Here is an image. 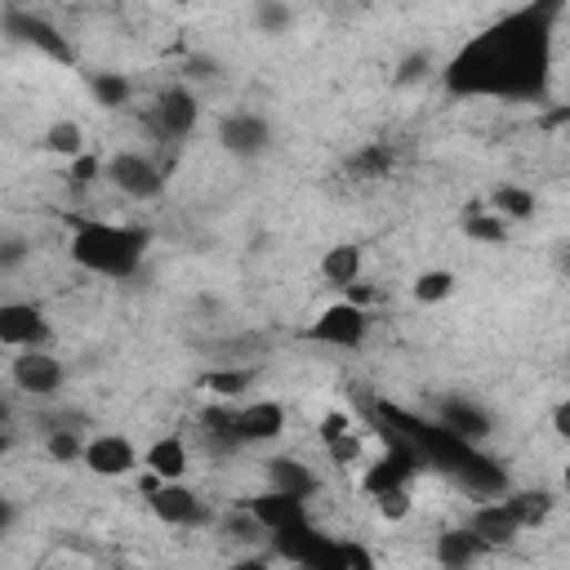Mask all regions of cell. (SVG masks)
Wrapping results in <instances>:
<instances>
[{
    "mask_svg": "<svg viewBox=\"0 0 570 570\" xmlns=\"http://www.w3.org/2000/svg\"><path fill=\"white\" fill-rule=\"evenodd\" d=\"M254 521H258V530L263 535H272V530H285V526H299V521H308V508H304V499H291V495H276V490H263V495H250L245 503H241Z\"/></svg>",
    "mask_w": 570,
    "mask_h": 570,
    "instance_id": "4fadbf2b",
    "label": "cell"
},
{
    "mask_svg": "<svg viewBox=\"0 0 570 570\" xmlns=\"http://www.w3.org/2000/svg\"><path fill=\"white\" fill-rule=\"evenodd\" d=\"M339 552H344V570H375V552L357 539H339Z\"/></svg>",
    "mask_w": 570,
    "mask_h": 570,
    "instance_id": "74e56055",
    "label": "cell"
},
{
    "mask_svg": "<svg viewBox=\"0 0 570 570\" xmlns=\"http://www.w3.org/2000/svg\"><path fill=\"white\" fill-rule=\"evenodd\" d=\"M254 384H258V370H254V366H236V370H205V375L196 379V388H201V393H210L214 401H236V397H245Z\"/></svg>",
    "mask_w": 570,
    "mask_h": 570,
    "instance_id": "44dd1931",
    "label": "cell"
},
{
    "mask_svg": "<svg viewBox=\"0 0 570 570\" xmlns=\"http://www.w3.org/2000/svg\"><path fill=\"white\" fill-rule=\"evenodd\" d=\"M441 428L472 446V441H481L490 432V415L481 406H472L468 397H446L441 401Z\"/></svg>",
    "mask_w": 570,
    "mask_h": 570,
    "instance_id": "e0dca14e",
    "label": "cell"
},
{
    "mask_svg": "<svg viewBox=\"0 0 570 570\" xmlns=\"http://www.w3.org/2000/svg\"><path fill=\"white\" fill-rule=\"evenodd\" d=\"M227 530H232V539H258L263 530H258V521L245 512V508H236V517L227 521Z\"/></svg>",
    "mask_w": 570,
    "mask_h": 570,
    "instance_id": "b9f144b4",
    "label": "cell"
},
{
    "mask_svg": "<svg viewBox=\"0 0 570 570\" xmlns=\"http://www.w3.org/2000/svg\"><path fill=\"white\" fill-rule=\"evenodd\" d=\"M552 432H557L561 441H570V401H557V406H552Z\"/></svg>",
    "mask_w": 570,
    "mask_h": 570,
    "instance_id": "ee69618b",
    "label": "cell"
},
{
    "mask_svg": "<svg viewBox=\"0 0 570 570\" xmlns=\"http://www.w3.org/2000/svg\"><path fill=\"white\" fill-rule=\"evenodd\" d=\"M143 468H147L156 481H183V477H187V441H179V437L152 441L147 455H143Z\"/></svg>",
    "mask_w": 570,
    "mask_h": 570,
    "instance_id": "ffe728a7",
    "label": "cell"
},
{
    "mask_svg": "<svg viewBox=\"0 0 570 570\" xmlns=\"http://www.w3.org/2000/svg\"><path fill=\"white\" fill-rule=\"evenodd\" d=\"M313 535H317V526L313 521H299V526H285V530H272L267 535V543H272V552L276 557H285V561H304V552H308V543H313Z\"/></svg>",
    "mask_w": 570,
    "mask_h": 570,
    "instance_id": "d4e9b609",
    "label": "cell"
},
{
    "mask_svg": "<svg viewBox=\"0 0 570 570\" xmlns=\"http://www.w3.org/2000/svg\"><path fill=\"white\" fill-rule=\"evenodd\" d=\"M187 81H214L218 77V59H205V54H192V59H183V68H179Z\"/></svg>",
    "mask_w": 570,
    "mask_h": 570,
    "instance_id": "f35d334b",
    "label": "cell"
},
{
    "mask_svg": "<svg viewBox=\"0 0 570 570\" xmlns=\"http://www.w3.org/2000/svg\"><path fill=\"white\" fill-rule=\"evenodd\" d=\"M90 94H94L103 108H125L130 94H134V85H130V77H121V72H94V77H90Z\"/></svg>",
    "mask_w": 570,
    "mask_h": 570,
    "instance_id": "f1b7e54d",
    "label": "cell"
},
{
    "mask_svg": "<svg viewBox=\"0 0 570 570\" xmlns=\"http://www.w3.org/2000/svg\"><path fill=\"white\" fill-rule=\"evenodd\" d=\"M393 170V147H366L357 161H353V174H362V179H384Z\"/></svg>",
    "mask_w": 570,
    "mask_h": 570,
    "instance_id": "d6a6232c",
    "label": "cell"
},
{
    "mask_svg": "<svg viewBox=\"0 0 570 570\" xmlns=\"http://www.w3.org/2000/svg\"><path fill=\"white\" fill-rule=\"evenodd\" d=\"M362 267H366L362 245H330L322 254V276L335 285V291H348L353 281H362Z\"/></svg>",
    "mask_w": 570,
    "mask_h": 570,
    "instance_id": "7402d4cb",
    "label": "cell"
},
{
    "mask_svg": "<svg viewBox=\"0 0 570 570\" xmlns=\"http://www.w3.org/2000/svg\"><path fill=\"white\" fill-rule=\"evenodd\" d=\"M299 566H304V570H344V552H339V539H335V535H322V530H317Z\"/></svg>",
    "mask_w": 570,
    "mask_h": 570,
    "instance_id": "f546056e",
    "label": "cell"
},
{
    "mask_svg": "<svg viewBox=\"0 0 570 570\" xmlns=\"http://www.w3.org/2000/svg\"><path fill=\"white\" fill-rule=\"evenodd\" d=\"M14 521H19V503H14L10 495H0V535H10Z\"/></svg>",
    "mask_w": 570,
    "mask_h": 570,
    "instance_id": "f6af8a7d",
    "label": "cell"
},
{
    "mask_svg": "<svg viewBox=\"0 0 570 570\" xmlns=\"http://www.w3.org/2000/svg\"><path fill=\"white\" fill-rule=\"evenodd\" d=\"M548 41L535 37H512V23L486 32L472 41L450 68H446V90L450 94H535L548 68Z\"/></svg>",
    "mask_w": 570,
    "mask_h": 570,
    "instance_id": "6da1fadb",
    "label": "cell"
},
{
    "mask_svg": "<svg viewBox=\"0 0 570 570\" xmlns=\"http://www.w3.org/2000/svg\"><path fill=\"white\" fill-rule=\"evenodd\" d=\"M464 236L477 241V245H503V241H508V223H503L499 214L472 205V210L464 214Z\"/></svg>",
    "mask_w": 570,
    "mask_h": 570,
    "instance_id": "484cf974",
    "label": "cell"
},
{
    "mask_svg": "<svg viewBox=\"0 0 570 570\" xmlns=\"http://www.w3.org/2000/svg\"><path fill=\"white\" fill-rule=\"evenodd\" d=\"M10 375H14V388H19V393H32V397H54V393L63 388V379H68L63 362L50 357L45 348L14 357V370H10Z\"/></svg>",
    "mask_w": 570,
    "mask_h": 570,
    "instance_id": "8fae6325",
    "label": "cell"
},
{
    "mask_svg": "<svg viewBox=\"0 0 570 570\" xmlns=\"http://www.w3.org/2000/svg\"><path fill=\"white\" fill-rule=\"evenodd\" d=\"M28 258H32L28 236H0V272H19Z\"/></svg>",
    "mask_w": 570,
    "mask_h": 570,
    "instance_id": "e575fe53",
    "label": "cell"
},
{
    "mask_svg": "<svg viewBox=\"0 0 570 570\" xmlns=\"http://www.w3.org/2000/svg\"><path fill=\"white\" fill-rule=\"evenodd\" d=\"M432 68H437L432 54H428V50H415V54H406V59L397 63V85H415V81H424Z\"/></svg>",
    "mask_w": 570,
    "mask_h": 570,
    "instance_id": "d590c367",
    "label": "cell"
},
{
    "mask_svg": "<svg viewBox=\"0 0 570 570\" xmlns=\"http://www.w3.org/2000/svg\"><path fill=\"white\" fill-rule=\"evenodd\" d=\"M218 147L227 156H241V161H254L272 147V125L258 116V112H227L218 121Z\"/></svg>",
    "mask_w": 570,
    "mask_h": 570,
    "instance_id": "9c48e42d",
    "label": "cell"
},
{
    "mask_svg": "<svg viewBox=\"0 0 570 570\" xmlns=\"http://www.w3.org/2000/svg\"><path fill=\"white\" fill-rule=\"evenodd\" d=\"M10 450H14V437H10V432H6V428H0V459H6V455H10Z\"/></svg>",
    "mask_w": 570,
    "mask_h": 570,
    "instance_id": "c3c4849f",
    "label": "cell"
},
{
    "mask_svg": "<svg viewBox=\"0 0 570 570\" xmlns=\"http://www.w3.org/2000/svg\"><path fill=\"white\" fill-rule=\"evenodd\" d=\"M99 174H103V161H99L94 152H81V156L68 165V183H72V187H90Z\"/></svg>",
    "mask_w": 570,
    "mask_h": 570,
    "instance_id": "8d00e7d4",
    "label": "cell"
},
{
    "mask_svg": "<svg viewBox=\"0 0 570 570\" xmlns=\"http://www.w3.org/2000/svg\"><path fill=\"white\" fill-rule=\"evenodd\" d=\"M0 32H6L10 41H19V45H28V50H37V54H45V59H54V63H68V68L77 63L72 41L37 10H19V6L0 10Z\"/></svg>",
    "mask_w": 570,
    "mask_h": 570,
    "instance_id": "3957f363",
    "label": "cell"
},
{
    "mask_svg": "<svg viewBox=\"0 0 570 570\" xmlns=\"http://www.w3.org/2000/svg\"><path fill=\"white\" fill-rule=\"evenodd\" d=\"M254 23L267 32V37H276V32H285L295 23V10L285 6V0H258L254 6Z\"/></svg>",
    "mask_w": 570,
    "mask_h": 570,
    "instance_id": "4dcf8cb0",
    "label": "cell"
},
{
    "mask_svg": "<svg viewBox=\"0 0 570 570\" xmlns=\"http://www.w3.org/2000/svg\"><path fill=\"white\" fill-rule=\"evenodd\" d=\"M344 304H353V308H362V313H366V308L375 304V291H370V285H362V281H353L348 291H344Z\"/></svg>",
    "mask_w": 570,
    "mask_h": 570,
    "instance_id": "7bdbcfd3",
    "label": "cell"
},
{
    "mask_svg": "<svg viewBox=\"0 0 570 570\" xmlns=\"http://www.w3.org/2000/svg\"><path fill=\"white\" fill-rule=\"evenodd\" d=\"M0 344L19 348V353L50 348V322H45V313L32 308V304H0Z\"/></svg>",
    "mask_w": 570,
    "mask_h": 570,
    "instance_id": "30bf717a",
    "label": "cell"
},
{
    "mask_svg": "<svg viewBox=\"0 0 570 570\" xmlns=\"http://www.w3.org/2000/svg\"><path fill=\"white\" fill-rule=\"evenodd\" d=\"M353 432V424H348V415H339V410H330L326 419H322V441L326 446H335L339 437H348Z\"/></svg>",
    "mask_w": 570,
    "mask_h": 570,
    "instance_id": "60d3db41",
    "label": "cell"
},
{
    "mask_svg": "<svg viewBox=\"0 0 570 570\" xmlns=\"http://www.w3.org/2000/svg\"><path fill=\"white\" fill-rule=\"evenodd\" d=\"M285 432V406L281 401H250L236 410V437L241 446H263Z\"/></svg>",
    "mask_w": 570,
    "mask_h": 570,
    "instance_id": "5bb4252c",
    "label": "cell"
},
{
    "mask_svg": "<svg viewBox=\"0 0 570 570\" xmlns=\"http://www.w3.org/2000/svg\"><path fill=\"white\" fill-rule=\"evenodd\" d=\"M10 419H14V401L0 393V428H10Z\"/></svg>",
    "mask_w": 570,
    "mask_h": 570,
    "instance_id": "7dc6e473",
    "label": "cell"
},
{
    "mask_svg": "<svg viewBox=\"0 0 570 570\" xmlns=\"http://www.w3.org/2000/svg\"><path fill=\"white\" fill-rule=\"evenodd\" d=\"M499 503H503V508L517 517V526H521V530L543 526V521H548V512L557 508V499H552L548 490H508Z\"/></svg>",
    "mask_w": 570,
    "mask_h": 570,
    "instance_id": "603a6c76",
    "label": "cell"
},
{
    "mask_svg": "<svg viewBox=\"0 0 570 570\" xmlns=\"http://www.w3.org/2000/svg\"><path fill=\"white\" fill-rule=\"evenodd\" d=\"M313 344H330V348H344V353H357L370 335V313L353 308V304H330L322 308V317L304 330Z\"/></svg>",
    "mask_w": 570,
    "mask_h": 570,
    "instance_id": "52a82bcc",
    "label": "cell"
},
{
    "mask_svg": "<svg viewBox=\"0 0 570 570\" xmlns=\"http://www.w3.org/2000/svg\"><path fill=\"white\" fill-rule=\"evenodd\" d=\"M267 490L291 495V499H308L317 490V472L308 464L291 459V455H276V459H267Z\"/></svg>",
    "mask_w": 570,
    "mask_h": 570,
    "instance_id": "ac0fdd59",
    "label": "cell"
},
{
    "mask_svg": "<svg viewBox=\"0 0 570 570\" xmlns=\"http://www.w3.org/2000/svg\"><path fill=\"white\" fill-rule=\"evenodd\" d=\"M147 232L143 227H125V223H103V218H77L72 232V263L94 272V276H112L125 281L139 272L143 250H147Z\"/></svg>",
    "mask_w": 570,
    "mask_h": 570,
    "instance_id": "7a4b0ae2",
    "label": "cell"
},
{
    "mask_svg": "<svg viewBox=\"0 0 570 570\" xmlns=\"http://www.w3.org/2000/svg\"><path fill=\"white\" fill-rule=\"evenodd\" d=\"M410 295H415V304H441V299H450L455 295V272H446V267L419 272L415 285H410Z\"/></svg>",
    "mask_w": 570,
    "mask_h": 570,
    "instance_id": "83f0119b",
    "label": "cell"
},
{
    "mask_svg": "<svg viewBox=\"0 0 570 570\" xmlns=\"http://www.w3.org/2000/svg\"><path fill=\"white\" fill-rule=\"evenodd\" d=\"M45 455L54 464H81L85 441H81V432H45Z\"/></svg>",
    "mask_w": 570,
    "mask_h": 570,
    "instance_id": "1f68e13d",
    "label": "cell"
},
{
    "mask_svg": "<svg viewBox=\"0 0 570 570\" xmlns=\"http://www.w3.org/2000/svg\"><path fill=\"white\" fill-rule=\"evenodd\" d=\"M486 552H490V548H486L468 526H450V530H441L437 543H432V557H437L441 570H472L477 557H486Z\"/></svg>",
    "mask_w": 570,
    "mask_h": 570,
    "instance_id": "9a60e30c",
    "label": "cell"
},
{
    "mask_svg": "<svg viewBox=\"0 0 570 570\" xmlns=\"http://www.w3.org/2000/svg\"><path fill=\"white\" fill-rule=\"evenodd\" d=\"M103 179L130 201H156L165 192V170L143 152H116L103 165Z\"/></svg>",
    "mask_w": 570,
    "mask_h": 570,
    "instance_id": "277c9868",
    "label": "cell"
},
{
    "mask_svg": "<svg viewBox=\"0 0 570 570\" xmlns=\"http://www.w3.org/2000/svg\"><path fill=\"white\" fill-rule=\"evenodd\" d=\"M196 121H201V103H196V94H192L183 81H174V85H165V90L156 94V108H152V130H156V139L183 143V139L196 130Z\"/></svg>",
    "mask_w": 570,
    "mask_h": 570,
    "instance_id": "8992f818",
    "label": "cell"
},
{
    "mask_svg": "<svg viewBox=\"0 0 570 570\" xmlns=\"http://www.w3.org/2000/svg\"><path fill=\"white\" fill-rule=\"evenodd\" d=\"M490 214H499L503 223H526L535 218V192L517 187V183H503L490 192Z\"/></svg>",
    "mask_w": 570,
    "mask_h": 570,
    "instance_id": "cb8c5ba5",
    "label": "cell"
},
{
    "mask_svg": "<svg viewBox=\"0 0 570 570\" xmlns=\"http://www.w3.org/2000/svg\"><path fill=\"white\" fill-rule=\"evenodd\" d=\"M152 512L165 521V526H179V530H192V526H205L210 521V508L205 499L187 486V481H161L152 495H147Z\"/></svg>",
    "mask_w": 570,
    "mask_h": 570,
    "instance_id": "ba28073f",
    "label": "cell"
},
{
    "mask_svg": "<svg viewBox=\"0 0 570 570\" xmlns=\"http://www.w3.org/2000/svg\"><path fill=\"white\" fill-rule=\"evenodd\" d=\"M468 530L486 543V548H508V543H517V535H521V526H517V517L495 499V503H481L472 517H468Z\"/></svg>",
    "mask_w": 570,
    "mask_h": 570,
    "instance_id": "2e32d148",
    "label": "cell"
},
{
    "mask_svg": "<svg viewBox=\"0 0 570 570\" xmlns=\"http://www.w3.org/2000/svg\"><path fill=\"white\" fill-rule=\"evenodd\" d=\"M196 424H201V437H205L210 455H232V450H241L236 410H227V406H205V410L196 415Z\"/></svg>",
    "mask_w": 570,
    "mask_h": 570,
    "instance_id": "d6986e66",
    "label": "cell"
},
{
    "mask_svg": "<svg viewBox=\"0 0 570 570\" xmlns=\"http://www.w3.org/2000/svg\"><path fill=\"white\" fill-rule=\"evenodd\" d=\"M227 570H272V566H267L263 557H236V561H232Z\"/></svg>",
    "mask_w": 570,
    "mask_h": 570,
    "instance_id": "bcb514c9",
    "label": "cell"
},
{
    "mask_svg": "<svg viewBox=\"0 0 570 570\" xmlns=\"http://www.w3.org/2000/svg\"><path fill=\"white\" fill-rule=\"evenodd\" d=\"M384 437H388V455H379L366 472H362V490L375 499V495H388V490H401L415 472H419V450L406 441V437H397V432H388L384 428Z\"/></svg>",
    "mask_w": 570,
    "mask_h": 570,
    "instance_id": "5b68a950",
    "label": "cell"
},
{
    "mask_svg": "<svg viewBox=\"0 0 570 570\" xmlns=\"http://www.w3.org/2000/svg\"><path fill=\"white\" fill-rule=\"evenodd\" d=\"M45 152H54V156H63V161H77V156L85 152V130H81L77 121H54V125L45 130Z\"/></svg>",
    "mask_w": 570,
    "mask_h": 570,
    "instance_id": "4316f807",
    "label": "cell"
},
{
    "mask_svg": "<svg viewBox=\"0 0 570 570\" xmlns=\"http://www.w3.org/2000/svg\"><path fill=\"white\" fill-rule=\"evenodd\" d=\"M81 464H85L94 477H125V472H134V468H139V450H134V441H130V437H121V432H103V437L85 441Z\"/></svg>",
    "mask_w": 570,
    "mask_h": 570,
    "instance_id": "7c38bea8",
    "label": "cell"
},
{
    "mask_svg": "<svg viewBox=\"0 0 570 570\" xmlns=\"http://www.w3.org/2000/svg\"><path fill=\"white\" fill-rule=\"evenodd\" d=\"M375 508H379V517H384V521H406V517H410V508H415V499H410V490L401 486V490L375 495Z\"/></svg>",
    "mask_w": 570,
    "mask_h": 570,
    "instance_id": "836d02e7",
    "label": "cell"
},
{
    "mask_svg": "<svg viewBox=\"0 0 570 570\" xmlns=\"http://www.w3.org/2000/svg\"><path fill=\"white\" fill-rule=\"evenodd\" d=\"M330 450V459L335 464H353V459H362V437H357V428L348 432V437H339L335 446H326Z\"/></svg>",
    "mask_w": 570,
    "mask_h": 570,
    "instance_id": "ab89813d",
    "label": "cell"
}]
</instances>
